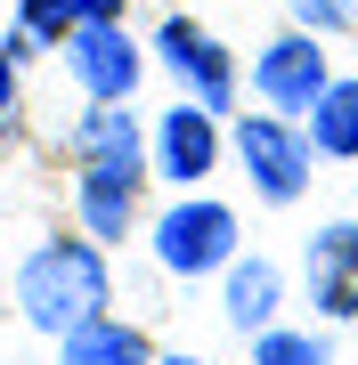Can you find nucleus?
<instances>
[{"label":"nucleus","instance_id":"14","mask_svg":"<svg viewBox=\"0 0 358 365\" xmlns=\"http://www.w3.org/2000/svg\"><path fill=\"white\" fill-rule=\"evenodd\" d=\"M98 16H122V0H25V41H66Z\"/></svg>","mask_w":358,"mask_h":365},{"label":"nucleus","instance_id":"1","mask_svg":"<svg viewBox=\"0 0 358 365\" xmlns=\"http://www.w3.org/2000/svg\"><path fill=\"white\" fill-rule=\"evenodd\" d=\"M16 309H25L33 333H57V341L74 325H90V317H106V260H98V244H41L16 268Z\"/></svg>","mask_w":358,"mask_h":365},{"label":"nucleus","instance_id":"12","mask_svg":"<svg viewBox=\"0 0 358 365\" xmlns=\"http://www.w3.org/2000/svg\"><path fill=\"white\" fill-rule=\"evenodd\" d=\"M66 365H146V333L114 325V317H90V325L66 333Z\"/></svg>","mask_w":358,"mask_h":365},{"label":"nucleus","instance_id":"17","mask_svg":"<svg viewBox=\"0 0 358 365\" xmlns=\"http://www.w3.org/2000/svg\"><path fill=\"white\" fill-rule=\"evenodd\" d=\"M9 98H16V66L0 57V114H9Z\"/></svg>","mask_w":358,"mask_h":365},{"label":"nucleus","instance_id":"10","mask_svg":"<svg viewBox=\"0 0 358 365\" xmlns=\"http://www.w3.org/2000/svg\"><path fill=\"white\" fill-rule=\"evenodd\" d=\"M309 155H358V81H326L309 98Z\"/></svg>","mask_w":358,"mask_h":365},{"label":"nucleus","instance_id":"2","mask_svg":"<svg viewBox=\"0 0 358 365\" xmlns=\"http://www.w3.org/2000/svg\"><path fill=\"white\" fill-rule=\"evenodd\" d=\"M155 260L171 268V276H212V268H228V260H237V211H228V203H179V211H163Z\"/></svg>","mask_w":358,"mask_h":365},{"label":"nucleus","instance_id":"9","mask_svg":"<svg viewBox=\"0 0 358 365\" xmlns=\"http://www.w3.org/2000/svg\"><path fill=\"white\" fill-rule=\"evenodd\" d=\"M155 155H163V179H204L212 155H220L212 114H204V106H171V114H163V130H155Z\"/></svg>","mask_w":358,"mask_h":365},{"label":"nucleus","instance_id":"3","mask_svg":"<svg viewBox=\"0 0 358 365\" xmlns=\"http://www.w3.org/2000/svg\"><path fill=\"white\" fill-rule=\"evenodd\" d=\"M237 155H244V170H252V187H261V203H293V195L309 187V138L285 130V122H269V114H244Z\"/></svg>","mask_w":358,"mask_h":365},{"label":"nucleus","instance_id":"6","mask_svg":"<svg viewBox=\"0 0 358 365\" xmlns=\"http://www.w3.org/2000/svg\"><path fill=\"white\" fill-rule=\"evenodd\" d=\"M155 49H163V66H171L179 81H196V106H204V114H220V106H228V57H220V41L204 33V25L171 16Z\"/></svg>","mask_w":358,"mask_h":365},{"label":"nucleus","instance_id":"4","mask_svg":"<svg viewBox=\"0 0 358 365\" xmlns=\"http://www.w3.org/2000/svg\"><path fill=\"white\" fill-rule=\"evenodd\" d=\"M66 66H74V81H81L90 98H131V90H139V49H131V33H122L114 16L66 33Z\"/></svg>","mask_w":358,"mask_h":365},{"label":"nucleus","instance_id":"16","mask_svg":"<svg viewBox=\"0 0 358 365\" xmlns=\"http://www.w3.org/2000/svg\"><path fill=\"white\" fill-rule=\"evenodd\" d=\"M293 9H302L309 25H342V0H293Z\"/></svg>","mask_w":358,"mask_h":365},{"label":"nucleus","instance_id":"18","mask_svg":"<svg viewBox=\"0 0 358 365\" xmlns=\"http://www.w3.org/2000/svg\"><path fill=\"white\" fill-rule=\"evenodd\" d=\"M163 365H204V357H163Z\"/></svg>","mask_w":358,"mask_h":365},{"label":"nucleus","instance_id":"15","mask_svg":"<svg viewBox=\"0 0 358 365\" xmlns=\"http://www.w3.org/2000/svg\"><path fill=\"white\" fill-rule=\"evenodd\" d=\"M252 365H326V341H318V333H269V325H261Z\"/></svg>","mask_w":358,"mask_h":365},{"label":"nucleus","instance_id":"13","mask_svg":"<svg viewBox=\"0 0 358 365\" xmlns=\"http://www.w3.org/2000/svg\"><path fill=\"white\" fill-rule=\"evenodd\" d=\"M139 122L122 114V98H98V114H81V163H131Z\"/></svg>","mask_w":358,"mask_h":365},{"label":"nucleus","instance_id":"5","mask_svg":"<svg viewBox=\"0 0 358 365\" xmlns=\"http://www.w3.org/2000/svg\"><path fill=\"white\" fill-rule=\"evenodd\" d=\"M252 90H261L269 106H285V114H309V98L326 90V49H318V41H302V33L269 41V57L252 66Z\"/></svg>","mask_w":358,"mask_h":365},{"label":"nucleus","instance_id":"8","mask_svg":"<svg viewBox=\"0 0 358 365\" xmlns=\"http://www.w3.org/2000/svg\"><path fill=\"white\" fill-rule=\"evenodd\" d=\"M309 292H318L326 317H358V227H318L309 244Z\"/></svg>","mask_w":358,"mask_h":365},{"label":"nucleus","instance_id":"11","mask_svg":"<svg viewBox=\"0 0 358 365\" xmlns=\"http://www.w3.org/2000/svg\"><path fill=\"white\" fill-rule=\"evenodd\" d=\"M277 292H285V276L269 268V260H228V325H269L277 317Z\"/></svg>","mask_w":358,"mask_h":365},{"label":"nucleus","instance_id":"7","mask_svg":"<svg viewBox=\"0 0 358 365\" xmlns=\"http://www.w3.org/2000/svg\"><path fill=\"white\" fill-rule=\"evenodd\" d=\"M131 211H139V155L81 170V220H90L98 244H122V235H131Z\"/></svg>","mask_w":358,"mask_h":365}]
</instances>
